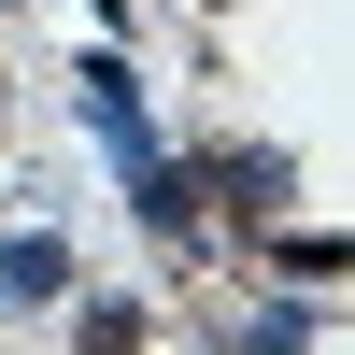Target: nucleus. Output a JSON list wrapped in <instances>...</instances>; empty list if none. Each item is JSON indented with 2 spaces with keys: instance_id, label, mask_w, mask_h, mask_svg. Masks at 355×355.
I'll return each mask as SVG.
<instances>
[{
  "instance_id": "nucleus-1",
  "label": "nucleus",
  "mask_w": 355,
  "mask_h": 355,
  "mask_svg": "<svg viewBox=\"0 0 355 355\" xmlns=\"http://www.w3.org/2000/svg\"><path fill=\"white\" fill-rule=\"evenodd\" d=\"M57 284V242H0V299H43Z\"/></svg>"
}]
</instances>
